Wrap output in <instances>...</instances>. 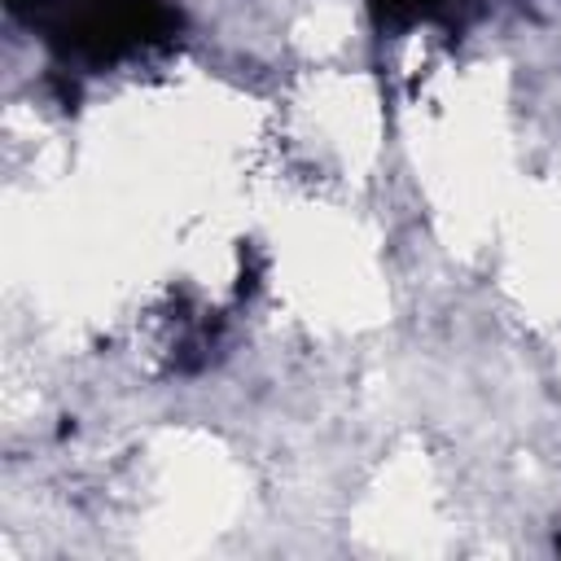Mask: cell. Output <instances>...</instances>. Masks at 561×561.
I'll return each instance as SVG.
<instances>
[{"mask_svg":"<svg viewBox=\"0 0 561 561\" xmlns=\"http://www.w3.org/2000/svg\"><path fill=\"white\" fill-rule=\"evenodd\" d=\"M35 26L66 61L101 70L131 53L167 48L180 35V9L167 0H57Z\"/></svg>","mask_w":561,"mask_h":561,"instance_id":"1","label":"cell"},{"mask_svg":"<svg viewBox=\"0 0 561 561\" xmlns=\"http://www.w3.org/2000/svg\"><path fill=\"white\" fill-rule=\"evenodd\" d=\"M373 4V18L390 31H403L412 22H425V18H438L447 13L456 0H368Z\"/></svg>","mask_w":561,"mask_h":561,"instance_id":"2","label":"cell"},{"mask_svg":"<svg viewBox=\"0 0 561 561\" xmlns=\"http://www.w3.org/2000/svg\"><path fill=\"white\" fill-rule=\"evenodd\" d=\"M557 552H561V539H557Z\"/></svg>","mask_w":561,"mask_h":561,"instance_id":"3","label":"cell"}]
</instances>
